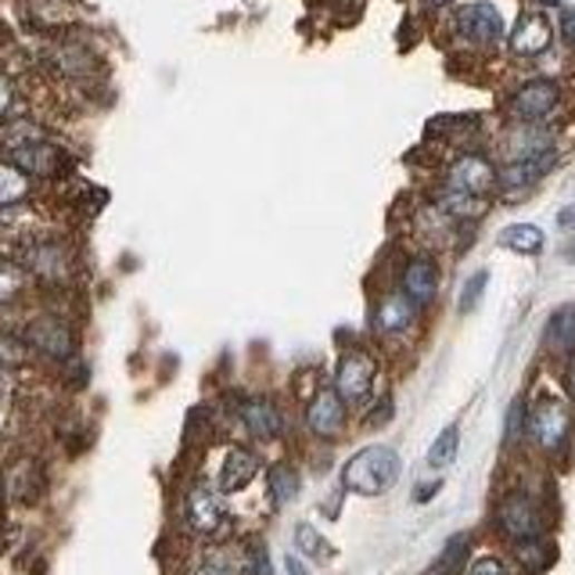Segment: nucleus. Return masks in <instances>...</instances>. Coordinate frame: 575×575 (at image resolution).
<instances>
[{"instance_id": "f257e3e1", "label": "nucleus", "mask_w": 575, "mask_h": 575, "mask_svg": "<svg viewBox=\"0 0 575 575\" xmlns=\"http://www.w3.org/2000/svg\"><path fill=\"white\" fill-rule=\"evenodd\" d=\"M403 460L392 446H367L357 457H349V465L342 468V486L357 497H381L399 483Z\"/></svg>"}, {"instance_id": "f03ea898", "label": "nucleus", "mask_w": 575, "mask_h": 575, "mask_svg": "<svg viewBox=\"0 0 575 575\" xmlns=\"http://www.w3.org/2000/svg\"><path fill=\"white\" fill-rule=\"evenodd\" d=\"M525 431H529V439L543 454H562L568 442V431H572V413L557 396H539L529 407Z\"/></svg>"}, {"instance_id": "7ed1b4c3", "label": "nucleus", "mask_w": 575, "mask_h": 575, "mask_svg": "<svg viewBox=\"0 0 575 575\" xmlns=\"http://www.w3.org/2000/svg\"><path fill=\"white\" fill-rule=\"evenodd\" d=\"M557 105H562V84L557 79H525V84L507 98V111L515 123L536 126L543 119H550Z\"/></svg>"}, {"instance_id": "20e7f679", "label": "nucleus", "mask_w": 575, "mask_h": 575, "mask_svg": "<svg viewBox=\"0 0 575 575\" xmlns=\"http://www.w3.org/2000/svg\"><path fill=\"white\" fill-rule=\"evenodd\" d=\"M454 29L457 37L471 47H497L504 40V14L497 4H489V0H475V4L457 8Z\"/></svg>"}, {"instance_id": "39448f33", "label": "nucleus", "mask_w": 575, "mask_h": 575, "mask_svg": "<svg viewBox=\"0 0 575 575\" xmlns=\"http://www.w3.org/2000/svg\"><path fill=\"white\" fill-rule=\"evenodd\" d=\"M500 187V169L489 163L486 155H460L457 163L446 173V191H457V195H471V198H489L493 191Z\"/></svg>"}, {"instance_id": "423d86ee", "label": "nucleus", "mask_w": 575, "mask_h": 575, "mask_svg": "<svg viewBox=\"0 0 575 575\" xmlns=\"http://www.w3.org/2000/svg\"><path fill=\"white\" fill-rule=\"evenodd\" d=\"M374 360L363 353V349H349L339 360V374H334V392H339L345 403H367L374 386Z\"/></svg>"}, {"instance_id": "0eeeda50", "label": "nucleus", "mask_w": 575, "mask_h": 575, "mask_svg": "<svg viewBox=\"0 0 575 575\" xmlns=\"http://www.w3.org/2000/svg\"><path fill=\"white\" fill-rule=\"evenodd\" d=\"M497 522H500V533L515 543H525V539H536L539 536V507L529 493H507L500 500V510H497Z\"/></svg>"}, {"instance_id": "6e6552de", "label": "nucleus", "mask_w": 575, "mask_h": 575, "mask_svg": "<svg viewBox=\"0 0 575 575\" xmlns=\"http://www.w3.org/2000/svg\"><path fill=\"white\" fill-rule=\"evenodd\" d=\"M550 40H554V29H550V19L543 11H525L518 26L510 29V55L518 58H539L550 51Z\"/></svg>"}, {"instance_id": "1a4fd4ad", "label": "nucleus", "mask_w": 575, "mask_h": 575, "mask_svg": "<svg viewBox=\"0 0 575 575\" xmlns=\"http://www.w3.org/2000/svg\"><path fill=\"white\" fill-rule=\"evenodd\" d=\"M184 518H187V525L195 533L213 536V533L223 529V525H227V510H223V504H220V497H216L213 489L195 486L184 497Z\"/></svg>"}, {"instance_id": "9d476101", "label": "nucleus", "mask_w": 575, "mask_h": 575, "mask_svg": "<svg viewBox=\"0 0 575 575\" xmlns=\"http://www.w3.org/2000/svg\"><path fill=\"white\" fill-rule=\"evenodd\" d=\"M399 284H403V295L418 310L431 306L436 295H439V266H436V260H428V255H413V260L403 266V277H399Z\"/></svg>"}, {"instance_id": "9b49d317", "label": "nucleus", "mask_w": 575, "mask_h": 575, "mask_svg": "<svg viewBox=\"0 0 575 575\" xmlns=\"http://www.w3.org/2000/svg\"><path fill=\"white\" fill-rule=\"evenodd\" d=\"M557 166V152H539L529 158H510L500 169V191H529Z\"/></svg>"}, {"instance_id": "f8f14e48", "label": "nucleus", "mask_w": 575, "mask_h": 575, "mask_svg": "<svg viewBox=\"0 0 575 575\" xmlns=\"http://www.w3.org/2000/svg\"><path fill=\"white\" fill-rule=\"evenodd\" d=\"M306 425H310L313 436L334 439L345 428V399L334 389H321L313 396L310 410H306Z\"/></svg>"}, {"instance_id": "ddd939ff", "label": "nucleus", "mask_w": 575, "mask_h": 575, "mask_svg": "<svg viewBox=\"0 0 575 575\" xmlns=\"http://www.w3.org/2000/svg\"><path fill=\"white\" fill-rule=\"evenodd\" d=\"M29 342H33L40 353L51 360H69L72 357V331L58 321V316H40V321L29 324Z\"/></svg>"}, {"instance_id": "4468645a", "label": "nucleus", "mask_w": 575, "mask_h": 575, "mask_svg": "<svg viewBox=\"0 0 575 575\" xmlns=\"http://www.w3.org/2000/svg\"><path fill=\"white\" fill-rule=\"evenodd\" d=\"M11 158H14V166L26 173V177H29V173H33V177H55V173L61 169V163H66V155H61L47 137L26 144V148H14Z\"/></svg>"}, {"instance_id": "2eb2a0df", "label": "nucleus", "mask_w": 575, "mask_h": 575, "mask_svg": "<svg viewBox=\"0 0 575 575\" xmlns=\"http://www.w3.org/2000/svg\"><path fill=\"white\" fill-rule=\"evenodd\" d=\"M26 263L33 270L37 277L43 281H66L72 274V260H69V248L66 245H55V242H43L33 245L26 252Z\"/></svg>"}, {"instance_id": "dca6fc26", "label": "nucleus", "mask_w": 575, "mask_h": 575, "mask_svg": "<svg viewBox=\"0 0 575 575\" xmlns=\"http://www.w3.org/2000/svg\"><path fill=\"white\" fill-rule=\"evenodd\" d=\"M413 321H418V306H413L403 292L381 299L378 310H374V328L381 334H403V331L413 328Z\"/></svg>"}, {"instance_id": "f3484780", "label": "nucleus", "mask_w": 575, "mask_h": 575, "mask_svg": "<svg viewBox=\"0 0 575 575\" xmlns=\"http://www.w3.org/2000/svg\"><path fill=\"white\" fill-rule=\"evenodd\" d=\"M242 421H245V428L252 431L255 439H274V436H281V428H284L281 410L270 403V399H263V396L245 399V403H242Z\"/></svg>"}, {"instance_id": "a211bd4d", "label": "nucleus", "mask_w": 575, "mask_h": 575, "mask_svg": "<svg viewBox=\"0 0 575 575\" xmlns=\"http://www.w3.org/2000/svg\"><path fill=\"white\" fill-rule=\"evenodd\" d=\"M543 342H547L550 353L575 357V302L550 313L547 328H543Z\"/></svg>"}, {"instance_id": "6ab92c4d", "label": "nucleus", "mask_w": 575, "mask_h": 575, "mask_svg": "<svg viewBox=\"0 0 575 575\" xmlns=\"http://www.w3.org/2000/svg\"><path fill=\"white\" fill-rule=\"evenodd\" d=\"M255 471H260V460H255L248 450H231L223 457V468H220V493H237L245 489Z\"/></svg>"}, {"instance_id": "aec40b11", "label": "nucleus", "mask_w": 575, "mask_h": 575, "mask_svg": "<svg viewBox=\"0 0 575 575\" xmlns=\"http://www.w3.org/2000/svg\"><path fill=\"white\" fill-rule=\"evenodd\" d=\"M500 245L515 255H539L547 248V234L536 223H510V227L500 231Z\"/></svg>"}, {"instance_id": "412c9836", "label": "nucleus", "mask_w": 575, "mask_h": 575, "mask_svg": "<svg viewBox=\"0 0 575 575\" xmlns=\"http://www.w3.org/2000/svg\"><path fill=\"white\" fill-rule=\"evenodd\" d=\"M457 446H460V428L450 425V428H442L439 431V439L431 442V450H428V465L442 471V468H450L454 460H457Z\"/></svg>"}, {"instance_id": "4be33fe9", "label": "nucleus", "mask_w": 575, "mask_h": 575, "mask_svg": "<svg viewBox=\"0 0 575 575\" xmlns=\"http://www.w3.org/2000/svg\"><path fill=\"white\" fill-rule=\"evenodd\" d=\"M468 554H471V536H468V533L450 536V543H446V547H442V557H439L436 572L454 575L457 568H465V565H468Z\"/></svg>"}, {"instance_id": "5701e85b", "label": "nucleus", "mask_w": 575, "mask_h": 575, "mask_svg": "<svg viewBox=\"0 0 575 575\" xmlns=\"http://www.w3.org/2000/svg\"><path fill=\"white\" fill-rule=\"evenodd\" d=\"M29 195V177L19 166L0 163V205H14Z\"/></svg>"}, {"instance_id": "b1692460", "label": "nucleus", "mask_w": 575, "mask_h": 575, "mask_svg": "<svg viewBox=\"0 0 575 575\" xmlns=\"http://www.w3.org/2000/svg\"><path fill=\"white\" fill-rule=\"evenodd\" d=\"M515 547H518L522 565H529V568H536V572H543V568L554 565V547H550V543H543V536L525 539V543H515Z\"/></svg>"}, {"instance_id": "393cba45", "label": "nucleus", "mask_w": 575, "mask_h": 575, "mask_svg": "<svg viewBox=\"0 0 575 575\" xmlns=\"http://www.w3.org/2000/svg\"><path fill=\"white\" fill-rule=\"evenodd\" d=\"M295 547L306 557H313V562H328V557H331V547L321 539V533H316L313 525H299V529H295Z\"/></svg>"}, {"instance_id": "a878e982", "label": "nucleus", "mask_w": 575, "mask_h": 575, "mask_svg": "<svg viewBox=\"0 0 575 575\" xmlns=\"http://www.w3.org/2000/svg\"><path fill=\"white\" fill-rule=\"evenodd\" d=\"M270 493H274V500L277 504H288L299 493V475L295 468H288V465H277L274 471H270Z\"/></svg>"}, {"instance_id": "bb28decb", "label": "nucleus", "mask_w": 575, "mask_h": 575, "mask_svg": "<svg viewBox=\"0 0 575 575\" xmlns=\"http://www.w3.org/2000/svg\"><path fill=\"white\" fill-rule=\"evenodd\" d=\"M191 575H242V568H237V562L227 550H209Z\"/></svg>"}, {"instance_id": "cd10ccee", "label": "nucleus", "mask_w": 575, "mask_h": 575, "mask_svg": "<svg viewBox=\"0 0 575 575\" xmlns=\"http://www.w3.org/2000/svg\"><path fill=\"white\" fill-rule=\"evenodd\" d=\"M26 288V274L22 266H14L8 260H0V302H11Z\"/></svg>"}, {"instance_id": "c85d7f7f", "label": "nucleus", "mask_w": 575, "mask_h": 575, "mask_svg": "<svg viewBox=\"0 0 575 575\" xmlns=\"http://www.w3.org/2000/svg\"><path fill=\"white\" fill-rule=\"evenodd\" d=\"M486 284H489V270H478V274L468 277L465 292H460V313H471L478 302L486 295Z\"/></svg>"}, {"instance_id": "c756f323", "label": "nucleus", "mask_w": 575, "mask_h": 575, "mask_svg": "<svg viewBox=\"0 0 575 575\" xmlns=\"http://www.w3.org/2000/svg\"><path fill=\"white\" fill-rule=\"evenodd\" d=\"M58 66L66 69L69 76H87V69L94 66V61H90V55L84 51V47H61Z\"/></svg>"}, {"instance_id": "7c9ffc66", "label": "nucleus", "mask_w": 575, "mask_h": 575, "mask_svg": "<svg viewBox=\"0 0 575 575\" xmlns=\"http://www.w3.org/2000/svg\"><path fill=\"white\" fill-rule=\"evenodd\" d=\"M525 421H529V410H525V399L518 396L515 403H510V410H507V425H504V436H507V442H518V439H522Z\"/></svg>"}, {"instance_id": "2f4dec72", "label": "nucleus", "mask_w": 575, "mask_h": 575, "mask_svg": "<svg viewBox=\"0 0 575 575\" xmlns=\"http://www.w3.org/2000/svg\"><path fill=\"white\" fill-rule=\"evenodd\" d=\"M557 29H562V40L568 51H575V8H562V14H557Z\"/></svg>"}, {"instance_id": "473e14b6", "label": "nucleus", "mask_w": 575, "mask_h": 575, "mask_svg": "<svg viewBox=\"0 0 575 575\" xmlns=\"http://www.w3.org/2000/svg\"><path fill=\"white\" fill-rule=\"evenodd\" d=\"M468 575H510V572L500 557H478V562L468 568Z\"/></svg>"}, {"instance_id": "72a5a7b5", "label": "nucleus", "mask_w": 575, "mask_h": 575, "mask_svg": "<svg viewBox=\"0 0 575 575\" xmlns=\"http://www.w3.org/2000/svg\"><path fill=\"white\" fill-rule=\"evenodd\" d=\"M22 360H26V345H22V342L0 339V363L11 367V363H22Z\"/></svg>"}, {"instance_id": "f704fd0d", "label": "nucleus", "mask_w": 575, "mask_h": 575, "mask_svg": "<svg viewBox=\"0 0 575 575\" xmlns=\"http://www.w3.org/2000/svg\"><path fill=\"white\" fill-rule=\"evenodd\" d=\"M248 575H270V557L263 547H252L248 554Z\"/></svg>"}, {"instance_id": "c9c22d12", "label": "nucleus", "mask_w": 575, "mask_h": 575, "mask_svg": "<svg viewBox=\"0 0 575 575\" xmlns=\"http://www.w3.org/2000/svg\"><path fill=\"white\" fill-rule=\"evenodd\" d=\"M389 418H392V399H381V403H378L371 413H367V425H371V428H381Z\"/></svg>"}, {"instance_id": "e433bc0d", "label": "nucleus", "mask_w": 575, "mask_h": 575, "mask_svg": "<svg viewBox=\"0 0 575 575\" xmlns=\"http://www.w3.org/2000/svg\"><path fill=\"white\" fill-rule=\"evenodd\" d=\"M14 105V87H11V79L0 76V116H8Z\"/></svg>"}, {"instance_id": "4c0bfd02", "label": "nucleus", "mask_w": 575, "mask_h": 575, "mask_svg": "<svg viewBox=\"0 0 575 575\" xmlns=\"http://www.w3.org/2000/svg\"><path fill=\"white\" fill-rule=\"evenodd\" d=\"M557 227H562V231H575V205H565V209L557 213Z\"/></svg>"}, {"instance_id": "58836bf2", "label": "nucleus", "mask_w": 575, "mask_h": 575, "mask_svg": "<svg viewBox=\"0 0 575 575\" xmlns=\"http://www.w3.org/2000/svg\"><path fill=\"white\" fill-rule=\"evenodd\" d=\"M565 386H568V392H572V399H575V357H568V367H565Z\"/></svg>"}, {"instance_id": "ea45409f", "label": "nucleus", "mask_w": 575, "mask_h": 575, "mask_svg": "<svg viewBox=\"0 0 575 575\" xmlns=\"http://www.w3.org/2000/svg\"><path fill=\"white\" fill-rule=\"evenodd\" d=\"M439 489V483H431V486H418V493H413V500L418 504H425V500H431V493Z\"/></svg>"}, {"instance_id": "a19ab883", "label": "nucleus", "mask_w": 575, "mask_h": 575, "mask_svg": "<svg viewBox=\"0 0 575 575\" xmlns=\"http://www.w3.org/2000/svg\"><path fill=\"white\" fill-rule=\"evenodd\" d=\"M284 568H288V575H310L306 568H302V562H299V557L292 554V557H288V562H284Z\"/></svg>"}, {"instance_id": "79ce46f5", "label": "nucleus", "mask_w": 575, "mask_h": 575, "mask_svg": "<svg viewBox=\"0 0 575 575\" xmlns=\"http://www.w3.org/2000/svg\"><path fill=\"white\" fill-rule=\"evenodd\" d=\"M428 8H442V4H450V0H425Z\"/></svg>"}, {"instance_id": "37998d69", "label": "nucleus", "mask_w": 575, "mask_h": 575, "mask_svg": "<svg viewBox=\"0 0 575 575\" xmlns=\"http://www.w3.org/2000/svg\"><path fill=\"white\" fill-rule=\"evenodd\" d=\"M536 4H543V8H557V0H536Z\"/></svg>"}, {"instance_id": "c03bdc74", "label": "nucleus", "mask_w": 575, "mask_h": 575, "mask_svg": "<svg viewBox=\"0 0 575 575\" xmlns=\"http://www.w3.org/2000/svg\"><path fill=\"white\" fill-rule=\"evenodd\" d=\"M436 575H442V572H436Z\"/></svg>"}]
</instances>
